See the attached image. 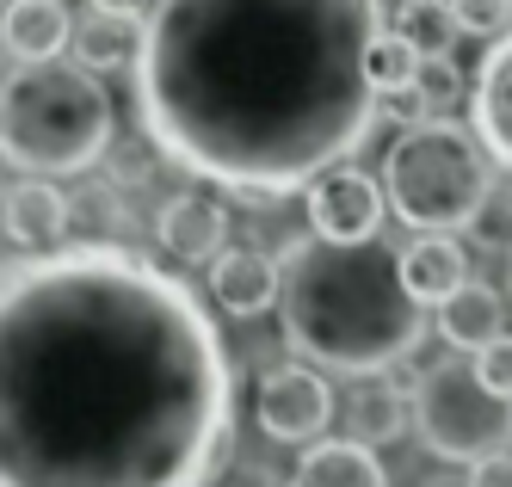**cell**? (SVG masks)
<instances>
[{
    "mask_svg": "<svg viewBox=\"0 0 512 487\" xmlns=\"http://www.w3.org/2000/svg\"><path fill=\"white\" fill-rule=\"evenodd\" d=\"M235 358L198 290L130 241L0 266V487H216Z\"/></svg>",
    "mask_w": 512,
    "mask_h": 487,
    "instance_id": "cell-1",
    "label": "cell"
},
{
    "mask_svg": "<svg viewBox=\"0 0 512 487\" xmlns=\"http://www.w3.org/2000/svg\"><path fill=\"white\" fill-rule=\"evenodd\" d=\"M383 0H155L130 68L161 161L241 198L309 192L377 124Z\"/></svg>",
    "mask_w": 512,
    "mask_h": 487,
    "instance_id": "cell-2",
    "label": "cell"
},
{
    "mask_svg": "<svg viewBox=\"0 0 512 487\" xmlns=\"http://www.w3.org/2000/svg\"><path fill=\"white\" fill-rule=\"evenodd\" d=\"M278 284V327L284 346L327 377H389L401 358H414L426 340V309L401 290L395 247H327L297 235L284 247Z\"/></svg>",
    "mask_w": 512,
    "mask_h": 487,
    "instance_id": "cell-3",
    "label": "cell"
},
{
    "mask_svg": "<svg viewBox=\"0 0 512 487\" xmlns=\"http://www.w3.org/2000/svg\"><path fill=\"white\" fill-rule=\"evenodd\" d=\"M112 155V93L75 56L0 74V161L19 179H68Z\"/></svg>",
    "mask_w": 512,
    "mask_h": 487,
    "instance_id": "cell-4",
    "label": "cell"
},
{
    "mask_svg": "<svg viewBox=\"0 0 512 487\" xmlns=\"http://www.w3.org/2000/svg\"><path fill=\"white\" fill-rule=\"evenodd\" d=\"M377 179L395 222H408L414 235H457L475 229V216L500 185V167L488 161V148L475 142L469 124L426 118L389 142Z\"/></svg>",
    "mask_w": 512,
    "mask_h": 487,
    "instance_id": "cell-5",
    "label": "cell"
},
{
    "mask_svg": "<svg viewBox=\"0 0 512 487\" xmlns=\"http://www.w3.org/2000/svg\"><path fill=\"white\" fill-rule=\"evenodd\" d=\"M408 426L420 451L438 463H482L512 451V401L482 389L469 358H438L426 364L408 389Z\"/></svg>",
    "mask_w": 512,
    "mask_h": 487,
    "instance_id": "cell-6",
    "label": "cell"
},
{
    "mask_svg": "<svg viewBox=\"0 0 512 487\" xmlns=\"http://www.w3.org/2000/svg\"><path fill=\"white\" fill-rule=\"evenodd\" d=\"M334 383H327V370L315 364H272L260 389H253V420H260V432L272 444H315L327 438V426H334Z\"/></svg>",
    "mask_w": 512,
    "mask_h": 487,
    "instance_id": "cell-7",
    "label": "cell"
},
{
    "mask_svg": "<svg viewBox=\"0 0 512 487\" xmlns=\"http://www.w3.org/2000/svg\"><path fill=\"white\" fill-rule=\"evenodd\" d=\"M383 179L377 173H364V167H327L309 192H303V216H309V235L327 241V247H364V241H377L383 229Z\"/></svg>",
    "mask_w": 512,
    "mask_h": 487,
    "instance_id": "cell-8",
    "label": "cell"
},
{
    "mask_svg": "<svg viewBox=\"0 0 512 487\" xmlns=\"http://www.w3.org/2000/svg\"><path fill=\"white\" fill-rule=\"evenodd\" d=\"M68 229H75V198L56 179H13L0 192V235L19 253H56L68 247Z\"/></svg>",
    "mask_w": 512,
    "mask_h": 487,
    "instance_id": "cell-9",
    "label": "cell"
},
{
    "mask_svg": "<svg viewBox=\"0 0 512 487\" xmlns=\"http://www.w3.org/2000/svg\"><path fill=\"white\" fill-rule=\"evenodd\" d=\"M278 284H284V266L266 247L229 241L210 259V303L235 321H260L266 309H278Z\"/></svg>",
    "mask_w": 512,
    "mask_h": 487,
    "instance_id": "cell-10",
    "label": "cell"
},
{
    "mask_svg": "<svg viewBox=\"0 0 512 487\" xmlns=\"http://www.w3.org/2000/svg\"><path fill=\"white\" fill-rule=\"evenodd\" d=\"M155 241L179 266H210L229 247V204L216 192H173L155 216Z\"/></svg>",
    "mask_w": 512,
    "mask_h": 487,
    "instance_id": "cell-11",
    "label": "cell"
},
{
    "mask_svg": "<svg viewBox=\"0 0 512 487\" xmlns=\"http://www.w3.org/2000/svg\"><path fill=\"white\" fill-rule=\"evenodd\" d=\"M469 130L488 148V161L500 173H512V31L500 44H488L482 68H475L469 87Z\"/></svg>",
    "mask_w": 512,
    "mask_h": 487,
    "instance_id": "cell-12",
    "label": "cell"
},
{
    "mask_svg": "<svg viewBox=\"0 0 512 487\" xmlns=\"http://www.w3.org/2000/svg\"><path fill=\"white\" fill-rule=\"evenodd\" d=\"M395 272L420 309H438L469 284V247L457 235H414L408 247H395Z\"/></svg>",
    "mask_w": 512,
    "mask_h": 487,
    "instance_id": "cell-13",
    "label": "cell"
},
{
    "mask_svg": "<svg viewBox=\"0 0 512 487\" xmlns=\"http://www.w3.org/2000/svg\"><path fill=\"white\" fill-rule=\"evenodd\" d=\"M0 44H7L13 62H56L75 44V13H68L62 0H7Z\"/></svg>",
    "mask_w": 512,
    "mask_h": 487,
    "instance_id": "cell-14",
    "label": "cell"
},
{
    "mask_svg": "<svg viewBox=\"0 0 512 487\" xmlns=\"http://www.w3.org/2000/svg\"><path fill=\"white\" fill-rule=\"evenodd\" d=\"M284 487H389V463L371 451V444L315 438V444H303V457H297V469H290Z\"/></svg>",
    "mask_w": 512,
    "mask_h": 487,
    "instance_id": "cell-15",
    "label": "cell"
},
{
    "mask_svg": "<svg viewBox=\"0 0 512 487\" xmlns=\"http://www.w3.org/2000/svg\"><path fill=\"white\" fill-rule=\"evenodd\" d=\"M506 333V303H500V290L488 284V278H469L451 303H438V340H445L451 352H482V346H494Z\"/></svg>",
    "mask_w": 512,
    "mask_h": 487,
    "instance_id": "cell-16",
    "label": "cell"
},
{
    "mask_svg": "<svg viewBox=\"0 0 512 487\" xmlns=\"http://www.w3.org/2000/svg\"><path fill=\"white\" fill-rule=\"evenodd\" d=\"M334 420H340V438L371 444V451H377V444H389L401 426H408V395L389 389V377H358V383L340 395Z\"/></svg>",
    "mask_w": 512,
    "mask_h": 487,
    "instance_id": "cell-17",
    "label": "cell"
},
{
    "mask_svg": "<svg viewBox=\"0 0 512 487\" xmlns=\"http://www.w3.org/2000/svg\"><path fill=\"white\" fill-rule=\"evenodd\" d=\"M68 50H75L81 68H93L99 81H105V74H118V68H136V56H142V25L87 7L75 19V44H68Z\"/></svg>",
    "mask_w": 512,
    "mask_h": 487,
    "instance_id": "cell-18",
    "label": "cell"
},
{
    "mask_svg": "<svg viewBox=\"0 0 512 487\" xmlns=\"http://www.w3.org/2000/svg\"><path fill=\"white\" fill-rule=\"evenodd\" d=\"M414 74H420V50H414L395 25H383L377 44H371V56H364V81H371V93L383 99V93H395V87H414Z\"/></svg>",
    "mask_w": 512,
    "mask_h": 487,
    "instance_id": "cell-19",
    "label": "cell"
},
{
    "mask_svg": "<svg viewBox=\"0 0 512 487\" xmlns=\"http://www.w3.org/2000/svg\"><path fill=\"white\" fill-rule=\"evenodd\" d=\"M445 13L457 37H482V44H500L512 31V0H445Z\"/></svg>",
    "mask_w": 512,
    "mask_h": 487,
    "instance_id": "cell-20",
    "label": "cell"
},
{
    "mask_svg": "<svg viewBox=\"0 0 512 487\" xmlns=\"http://www.w3.org/2000/svg\"><path fill=\"white\" fill-rule=\"evenodd\" d=\"M414 87L432 99V111L445 118L451 105H463V68L451 56H420V74H414Z\"/></svg>",
    "mask_w": 512,
    "mask_h": 487,
    "instance_id": "cell-21",
    "label": "cell"
},
{
    "mask_svg": "<svg viewBox=\"0 0 512 487\" xmlns=\"http://www.w3.org/2000/svg\"><path fill=\"white\" fill-rule=\"evenodd\" d=\"M75 216H87V235L81 241H124L118 229H130V210L118 204V192H87V198H75Z\"/></svg>",
    "mask_w": 512,
    "mask_h": 487,
    "instance_id": "cell-22",
    "label": "cell"
},
{
    "mask_svg": "<svg viewBox=\"0 0 512 487\" xmlns=\"http://www.w3.org/2000/svg\"><path fill=\"white\" fill-rule=\"evenodd\" d=\"M469 364H475V377H482V389H494V395L512 401V333H500V340L482 346Z\"/></svg>",
    "mask_w": 512,
    "mask_h": 487,
    "instance_id": "cell-23",
    "label": "cell"
},
{
    "mask_svg": "<svg viewBox=\"0 0 512 487\" xmlns=\"http://www.w3.org/2000/svg\"><path fill=\"white\" fill-rule=\"evenodd\" d=\"M469 235H482L488 247H512V185H494V198L482 204Z\"/></svg>",
    "mask_w": 512,
    "mask_h": 487,
    "instance_id": "cell-24",
    "label": "cell"
},
{
    "mask_svg": "<svg viewBox=\"0 0 512 487\" xmlns=\"http://www.w3.org/2000/svg\"><path fill=\"white\" fill-rule=\"evenodd\" d=\"M377 111H383L389 124H401V130H414V124L438 118V111H432V99H426L420 87H395V93H383V99H377Z\"/></svg>",
    "mask_w": 512,
    "mask_h": 487,
    "instance_id": "cell-25",
    "label": "cell"
},
{
    "mask_svg": "<svg viewBox=\"0 0 512 487\" xmlns=\"http://www.w3.org/2000/svg\"><path fill=\"white\" fill-rule=\"evenodd\" d=\"M463 481H469V487H512V451L469 463V475H463Z\"/></svg>",
    "mask_w": 512,
    "mask_h": 487,
    "instance_id": "cell-26",
    "label": "cell"
},
{
    "mask_svg": "<svg viewBox=\"0 0 512 487\" xmlns=\"http://www.w3.org/2000/svg\"><path fill=\"white\" fill-rule=\"evenodd\" d=\"M87 7H93V13H112V19H136V25H142V19L155 13V0H87Z\"/></svg>",
    "mask_w": 512,
    "mask_h": 487,
    "instance_id": "cell-27",
    "label": "cell"
},
{
    "mask_svg": "<svg viewBox=\"0 0 512 487\" xmlns=\"http://www.w3.org/2000/svg\"><path fill=\"white\" fill-rule=\"evenodd\" d=\"M426 487H469L463 475H438V481H426Z\"/></svg>",
    "mask_w": 512,
    "mask_h": 487,
    "instance_id": "cell-28",
    "label": "cell"
},
{
    "mask_svg": "<svg viewBox=\"0 0 512 487\" xmlns=\"http://www.w3.org/2000/svg\"><path fill=\"white\" fill-rule=\"evenodd\" d=\"M401 7H432V0H401Z\"/></svg>",
    "mask_w": 512,
    "mask_h": 487,
    "instance_id": "cell-29",
    "label": "cell"
},
{
    "mask_svg": "<svg viewBox=\"0 0 512 487\" xmlns=\"http://www.w3.org/2000/svg\"><path fill=\"white\" fill-rule=\"evenodd\" d=\"M0 68H7V44H0Z\"/></svg>",
    "mask_w": 512,
    "mask_h": 487,
    "instance_id": "cell-30",
    "label": "cell"
}]
</instances>
